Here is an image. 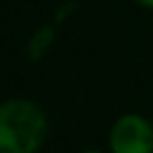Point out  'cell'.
I'll use <instances>...</instances> for the list:
<instances>
[{
	"label": "cell",
	"mask_w": 153,
	"mask_h": 153,
	"mask_svg": "<svg viewBox=\"0 0 153 153\" xmlns=\"http://www.w3.org/2000/svg\"><path fill=\"white\" fill-rule=\"evenodd\" d=\"M48 138L44 109L23 97L0 103V153H38Z\"/></svg>",
	"instance_id": "6da1fadb"
},
{
	"label": "cell",
	"mask_w": 153,
	"mask_h": 153,
	"mask_svg": "<svg viewBox=\"0 0 153 153\" xmlns=\"http://www.w3.org/2000/svg\"><path fill=\"white\" fill-rule=\"evenodd\" d=\"M109 153H153V124L140 113L120 115L107 136Z\"/></svg>",
	"instance_id": "7a4b0ae2"
},
{
	"label": "cell",
	"mask_w": 153,
	"mask_h": 153,
	"mask_svg": "<svg viewBox=\"0 0 153 153\" xmlns=\"http://www.w3.org/2000/svg\"><path fill=\"white\" fill-rule=\"evenodd\" d=\"M53 42H55V25H53V23L40 25V27L32 34L30 42H27V57H30L32 61H40V59L48 53V48L53 46Z\"/></svg>",
	"instance_id": "3957f363"
},
{
	"label": "cell",
	"mask_w": 153,
	"mask_h": 153,
	"mask_svg": "<svg viewBox=\"0 0 153 153\" xmlns=\"http://www.w3.org/2000/svg\"><path fill=\"white\" fill-rule=\"evenodd\" d=\"M134 2H136L138 7H143V9H149V11H153V0H134Z\"/></svg>",
	"instance_id": "277c9868"
},
{
	"label": "cell",
	"mask_w": 153,
	"mask_h": 153,
	"mask_svg": "<svg viewBox=\"0 0 153 153\" xmlns=\"http://www.w3.org/2000/svg\"><path fill=\"white\" fill-rule=\"evenodd\" d=\"M82 153H103V151H99V149H86V151H82Z\"/></svg>",
	"instance_id": "5b68a950"
}]
</instances>
